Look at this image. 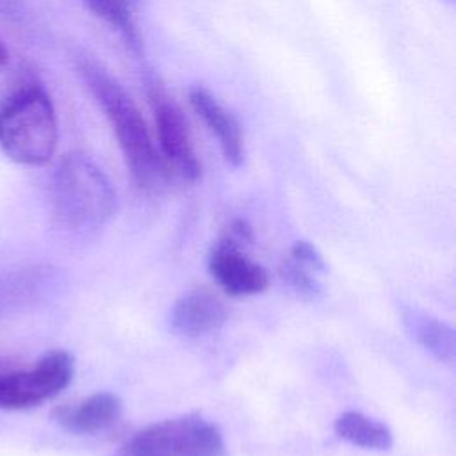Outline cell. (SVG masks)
<instances>
[{
    "label": "cell",
    "instance_id": "obj_1",
    "mask_svg": "<svg viewBox=\"0 0 456 456\" xmlns=\"http://www.w3.org/2000/svg\"><path fill=\"white\" fill-rule=\"evenodd\" d=\"M52 100L36 82H21L0 100V150L16 164L43 166L57 148Z\"/></svg>",
    "mask_w": 456,
    "mask_h": 456
},
{
    "label": "cell",
    "instance_id": "obj_2",
    "mask_svg": "<svg viewBox=\"0 0 456 456\" xmlns=\"http://www.w3.org/2000/svg\"><path fill=\"white\" fill-rule=\"evenodd\" d=\"M82 75L102 105L135 182L144 189L160 185L167 167L132 98L96 64L86 62L82 66Z\"/></svg>",
    "mask_w": 456,
    "mask_h": 456
},
{
    "label": "cell",
    "instance_id": "obj_3",
    "mask_svg": "<svg viewBox=\"0 0 456 456\" xmlns=\"http://www.w3.org/2000/svg\"><path fill=\"white\" fill-rule=\"evenodd\" d=\"M52 210L68 230H93L116 210V192L105 173L86 155L62 157L52 176Z\"/></svg>",
    "mask_w": 456,
    "mask_h": 456
},
{
    "label": "cell",
    "instance_id": "obj_4",
    "mask_svg": "<svg viewBox=\"0 0 456 456\" xmlns=\"http://www.w3.org/2000/svg\"><path fill=\"white\" fill-rule=\"evenodd\" d=\"M114 456H224V440L214 422L187 413L139 429Z\"/></svg>",
    "mask_w": 456,
    "mask_h": 456
},
{
    "label": "cell",
    "instance_id": "obj_5",
    "mask_svg": "<svg viewBox=\"0 0 456 456\" xmlns=\"http://www.w3.org/2000/svg\"><path fill=\"white\" fill-rule=\"evenodd\" d=\"M73 378V358L55 349L27 370L0 372V408L27 410L57 395Z\"/></svg>",
    "mask_w": 456,
    "mask_h": 456
},
{
    "label": "cell",
    "instance_id": "obj_6",
    "mask_svg": "<svg viewBox=\"0 0 456 456\" xmlns=\"http://www.w3.org/2000/svg\"><path fill=\"white\" fill-rule=\"evenodd\" d=\"M150 102L155 116L160 157L166 167H171L183 180H198L201 164L196 157L189 126L180 107L159 89L150 93Z\"/></svg>",
    "mask_w": 456,
    "mask_h": 456
},
{
    "label": "cell",
    "instance_id": "obj_7",
    "mask_svg": "<svg viewBox=\"0 0 456 456\" xmlns=\"http://www.w3.org/2000/svg\"><path fill=\"white\" fill-rule=\"evenodd\" d=\"M208 271L224 292L237 297L258 294L269 283L265 269L248 258L240 246L224 239L210 249Z\"/></svg>",
    "mask_w": 456,
    "mask_h": 456
},
{
    "label": "cell",
    "instance_id": "obj_8",
    "mask_svg": "<svg viewBox=\"0 0 456 456\" xmlns=\"http://www.w3.org/2000/svg\"><path fill=\"white\" fill-rule=\"evenodd\" d=\"M121 399L110 392H96L77 404H62L52 411L53 420L75 435H96L112 428L121 417Z\"/></svg>",
    "mask_w": 456,
    "mask_h": 456
},
{
    "label": "cell",
    "instance_id": "obj_9",
    "mask_svg": "<svg viewBox=\"0 0 456 456\" xmlns=\"http://www.w3.org/2000/svg\"><path fill=\"white\" fill-rule=\"evenodd\" d=\"M189 100L196 114L216 135L224 160L232 166H239L244 160V137L235 116L200 86L191 89Z\"/></svg>",
    "mask_w": 456,
    "mask_h": 456
},
{
    "label": "cell",
    "instance_id": "obj_10",
    "mask_svg": "<svg viewBox=\"0 0 456 456\" xmlns=\"http://www.w3.org/2000/svg\"><path fill=\"white\" fill-rule=\"evenodd\" d=\"M226 321L223 301L208 290H189L171 308L173 328L185 337H201L219 330Z\"/></svg>",
    "mask_w": 456,
    "mask_h": 456
},
{
    "label": "cell",
    "instance_id": "obj_11",
    "mask_svg": "<svg viewBox=\"0 0 456 456\" xmlns=\"http://www.w3.org/2000/svg\"><path fill=\"white\" fill-rule=\"evenodd\" d=\"M404 324L411 337L426 349L429 351L436 360L452 365L456 358V333L454 330L429 315L419 310H406L403 314Z\"/></svg>",
    "mask_w": 456,
    "mask_h": 456
},
{
    "label": "cell",
    "instance_id": "obj_12",
    "mask_svg": "<svg viewBox=\"0 0 456 456\" xmlns=\"http://www.w3.org/2000/svg\"><path fill=\"white\" fill-rule=\"evenodd\" d=\"M335 433L358 447L385 451L394 444L392 431L387 424L369 419L360 411H344L335 419Z\"/></svg>",
    "mask_w": 456,
    "mask_h": 456
},
{
    "label": "cell",
    "instance_id": "obj_13",
    "mask_svg": "<svg viewBox=\"0 0 456 456\" xmlns=\"http://www.w3.org/2000/svg\"><path fill=\"white\" fill-rule=\"evenodd\" d=\"M87 9L107 21L109 25L121 30L126 39L135 41V11L137 0H82Z\"/></svg>",
    "mask_w": 456,
    "mask_h": 456
},
{
    "label": "cell",
    "instance_id": "obj_14",
    "mask_svg": "<svg viewBox=\"0 0 456 456\" xmlns=\"http://www.w3.org/2000/svg\"><path fill=\"white\" fill-rule=\"evenodd\" d=\"M281 280L303 299H315L321 294V287L317 280L312 276V271L303 267L301 264L287 258L280 267Z\"/></svg>",
    "mask_w": 456,
    "mask_h": 456
},
{
    "label": "cell",
    "instance_id": "obj_15",
    "mask_svg": "<svg viewBox=\"0 0 456 456\" xmlns=\"http://www.w3.org/2000/svg\"><path fill=\"white\" fill-rule=\"evenodd\" d=\"M290 258L312 273L324 269V258L317 251V248L306 240H296L290 248Z\"/></svg>",
    "mask_w": 456,
    "mask_h": 456
},
{
    "label": "cell",
    "instance_id": "obj_16",
    "mask_svg": "<svg viewBox=\"0 0 456 456\" xmlns=\"http://www.w3.org/2000/svg\"><path fill=\"white\" fill-rule=\"evenodd\" d=\"M0 12H14L12 0H0Z\"/></svg>",
    "mask_w": 456,
    "mask_h": 456
},
{
    "label": "cell",
    "instance_id": "obj_17",
    "mask_svg": "<svg viewBox=\"0 0 456 456\" xmlns=\"http://www.w3.org/2000/svg\"><path fill=\"white\" fill-rule=\"evenodd\" d=\"M7 59H9V53H7L5 46H4V43L0 41V69H4V66L7 64Z\"/></svg>",
    "mask_w": 456,
    "mask_h": 456
},
{
    "label": "cell",
    "instance_id": "obj_18",
    "mask_svg": "<svg viewBox=\"0 0 456 456\" xmlns=\"http://www.w3.org/2000/svg\"><path fill=\"white\" fill-rule=\"evenodd\" d=\"M449 2H452V0H449Z\"/></svg>",
    "mask_w": 456,
    "mask_h": 456
}]
</instances>
